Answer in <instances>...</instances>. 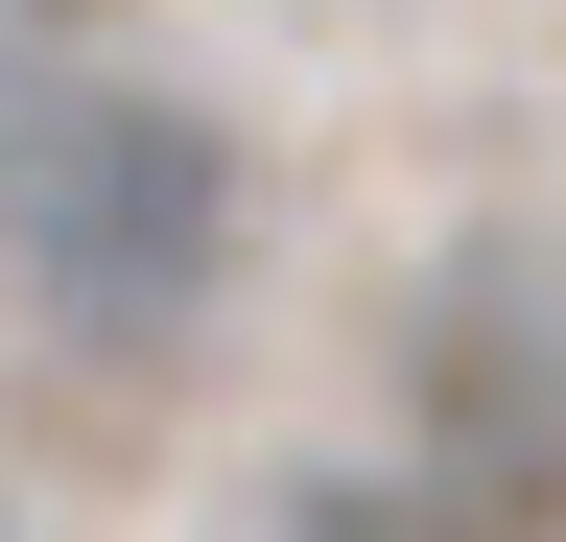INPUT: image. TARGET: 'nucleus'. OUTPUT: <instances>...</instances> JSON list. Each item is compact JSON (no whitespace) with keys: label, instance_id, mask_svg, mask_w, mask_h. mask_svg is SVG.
<instances>
[{"label":"nucleus","instance_id":"f03ea898","mask_svg":"<svg viewBox=\"0 0 566 542\" xmlns=\"http://www.w3.org/2000/svg\"><path fill=\"white\" fill-rule=\"evenodd\" d=\"M48 95H71V72H48V0H0V142H24Z\"/></svg>","mask_w":566,"mask_h":542},{"label":"nucleus","instance_id":"7ed1b4c3","mask_svg":"<svg viewBox=\"0 0 566 542\" xmlns=\"http://www.w3.org/2000/svg\"><path fill=\"white\" fill-rule=\"evenodd\" d=\"M0 542H24V519H0Z\"/></svg>","mask_w":566,"mask_h":542},{"label":"nucleus","instance_id":"f257e3e1","mask_svg":"<svg viewBox=\"0 0 566 542\" xmlns=\"http://www.w3.org/2000/svg\"><path fill=\"white\" fill-rule=\"evenodd\" d=\"M237 236H260V166L237 118L166 95V72H71L24 142H0V284H24L71 354H189L237 307Z\"/></svg>","mask_w":566,"mask_h":542}]
</instances>
